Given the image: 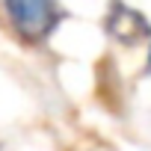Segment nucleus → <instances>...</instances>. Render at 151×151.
Segmentation results:
<instances>
[{
  "mask_svg": "<svg viewBox=\"0 0 151 151\" xmlns=\"http://www.w3.org/2000/svg\"><path fill=\"white\" fill-rule=\"evenodd\" d=\"M15 33L27 42H42L59 24L56 0H3Z\"/></svg>",
  "mask_w": 151,
  "mask_h": 151,
  "instance_id": "nucleus-1",
  "label": "nucleus"
},
{
  "mask_svg": "<svg viewBox=\"0 0 151 151\" xmlns=\"http://www.w3.org/2000/svg\"><path fill=\"white\" fill-rule=\"evenodd\" d=\"M107 27H110V33H113L116 39H122V42H127V45H130V42H136L139 36H148V33H151L148 21H145L139 12L127 9L124 3H116V9H113V15H110Z\"/></svg>",
  "mask_w": 151,
  "mask_h": 151,
  "instance_id": "nucleus-2",
  "label": "nucleus"
},
{
  "mask_svg": "<svg viewBox=\"0 0 151 151\" xmlns=\"http://www.w3.org/2000/svg\"><path fill=\"white\" fill-rule=\"evenodd\" d=\"M148 71H151V47H148Z\"/></svg>",
  "mask_w": 151,
  "mask_h": 151,
  "instance_id": "nucleus-3",
  "label": "nucleus"
}]
</instances>
